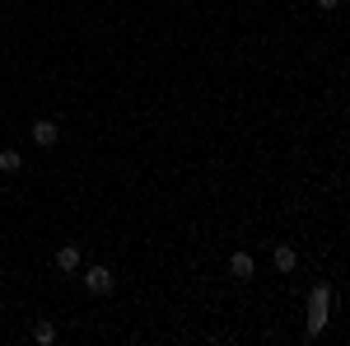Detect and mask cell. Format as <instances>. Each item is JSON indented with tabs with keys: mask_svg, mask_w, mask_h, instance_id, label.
Here are the masks:
<instances>
[{
	"mask_svg": "<svg viewBox=\"0 0 350 346\" xmlns=\"http://www.w3.org/2000/svg\"><path fill=\"white\" fill-rule=\"evenodd\" d=\"M327 323H332V286L318 281V286L308 291V337H323Z\"/></svg>",
	"mask_w": 350,
	"mask_h": 346,
	"instance_id": "obj_1",
	"label": "cell"
},
{
	"mask_svg": "<svg viewBox=\"0 0 350 346\" xmlns=\"http://www.w3.org/2000/svg\"><path fill=\"white\" fill-rule=\"evenodd\" d=\"M112 286H117V276H112V267L94 262L89 271H84V291H89V295H112Z\"/></svg>",
	"mask_w": 350,
	"mask_h": 346,
	"instance_id": "obj_2",
	"label": "cell"
},
{
	"mask_svg": "<svg viewBox=\"0 0 350 346\" xmlns=\"http://www.w3.org/2000/svg\"><path fill=\"white\" fill-rule=\"evenodd\" d=\"M33 140H38L42 150H52L56 140H61V127H56L52 117H38V122H33Z\"/></svg>",
	"mask_w": 350,
	"mask_h": 346,
	"instance_id": "obj_3",
	"label": "cell"
},
{
	"mask_svg": "<svg viewBox=\"0 0 350 346\" xmlns=\"http://www.w3.org/2000/svg\"><path fill=\"white\" fill-rule=\"evenodd\" d=\"M229 276H239V281H252V276H257V262H252V253H234V258H229Z\"/></svg>",
	"mask_w": 350,
	"mask_h": 346,
	"instance_id": "obj_4",
	"label": "cell"
},
{
	"mask_svg": "<svg viewBox=\"0 0 350 346\" xmlns=\"http://www.w3.org/2000/svg\"><path fill=\"white\" fill-rule=\"evenodd\" d=\"M271 262H275V271H280V276H290V271L299 267V253L290 248V243H280V248L271 253Z\"/></svg>",
	"mask_w": 350,
	"mask_h": 346,
	"instance_id": "obj_5",
	"label": "cell"
},
{
	"mask_svg": "<svg viewBox=\"0 0 350 346\" xmlns=\"http://www.w3.org/2000/svg\"><path fill=\"white\" fill-rule=\"evenodd\" d=\"M56 267H61V271H80V248H75V243H61V248H56Z\"/></svg>",
	"mask_w": 350,
	"mask_h": 346,
	"instance_id": "obj_6",
	"label": "cell"
},
{
	"mask_svg": "<svg viewBox=\"0 0 350 346\" xmlns=\"http://www.w3.org/2000/svg\"><path fill=\"white\" fill-rule=\"evenodd\" d=\"M19 169H24V155H19V150H0V173H10V178H14Z\"/></svg>",
	"mask_w": 350,
	"mask_h": 346,
	"instance_id": "obj_7",
	"label": "cell"
},
{
	"mask_svg": "<svg viewBox=\"0 0 350 346\" xmlns=\"http://www.w3.org/2000/svg\"><path fill=\"white\" fill-rule=\"evenodd\" d=\"M33 342H38V346H52L56 342V328H52V323H38V328H33Z\"/></svg>",
	"mask_w": 350,
	"mask_h": 346,
	"instance_id": "obj_8",
	"label": "cell"
},
{
	"mask_svg": "<svg viewBox=\"0 0 350 346\" xmlns=\"http://www.w3.org/2000/svg\"><path fill=\"white\" fill-rule=\"evenodd\" d=\"M336 5H341V0H318V10H336Z\"/></svg>",
	"mask_w": 350,
	"mask_h": 346,
	"instance_id": "obj_9",
	"label": "cell"
},
{
	"mask_svg": "<svg viewBox=\"0 0 350 346\" xmlns=\"http://www.w3.org/2000/svg\"><path fill=\"white\" fill-rule=\"evenodd\" d=\"M14 5H19V0H14Z\"/></svg>",
	"mask_w": 350,
	"mask_h": 346,
	"instance_id": "obj_10",
	"label": "cell"
}]
</instances>
